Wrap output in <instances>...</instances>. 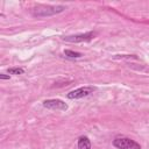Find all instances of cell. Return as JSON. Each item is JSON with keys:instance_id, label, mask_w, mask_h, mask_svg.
<instances>
[{"instance_id": "cell-5", "label": "cell", "mask_w": 149, "mask_h": 149, "mask_svg": "<svg viewBox=\"0 0 149 149\" xmlns=\"http://www.w3.org/2000/svg\"><path fill=\"white\" fill-rule=\"evenodd\" d=\"M43 106L48 109H55V111H66L68 105L61 100V99H48L43 101Z\"/></svg>"}, {"instance_id": "cell-9", "label": "cell", "mask_w": 149, "mask_h": 149, "mask_svg": "<svg viewBox=\"0 0 149 149\" xmlns=\"http://www.w3.org/2000/svg\"><path fill=\"white\" fill-rule=\"evenodd\" d=\"M114 58H128V59H130V58H136V56L135 55H115Z\"/></svg>"}, {"instance_id": "cell-6", "label": "cell", "mask_w": 149, "mask_h": 149, "mask_svg": "<svg viewBox=\"0 0 149 149\" xmlns=\"http://www.w3.org/2000/svg\"><path fill=\"white\" fill-rule=\"evenodd\" d=\"M78 149H91V142L87 136H80L78 139Z\"/></svg>"}, {"instance_id": "cell-7", "label": "cell", "mask_w": 149, "mask_h": 149, "mask_svg": "<svg viewBox=\"0 0 149 149\" xmlns=\"http://www.w3.org/2000/svg\"><path fill=\"white\" fill-rule=\"evenodd\" d=\"M64 55L66 57H70V58H79V57H81V54L80 52L72 51V50H65L64 51Z\"/></svg>"}, {"instance_id": "cell-2", "label": "cell", "mask_w": 149, "mask_h": 149, "mask_svg": "<svg viewBox=\"0 0 149 149\" xmlns=\"http://www.w3.org/2000/svg\"><path fill=\"white\" fill-rule=\"evenodd\" d=\"M113 146L118 149H141V146L129 137H116L113 141Z\"/></svg>"}, {"instance_id": "cell-10", "label": "cell", "mask_w": 149, "mask_h": 149, "mask_svg": "<svg viewBox=\"0 0 149 149\" xmlns=\"http://www.w3.org/2000/svg\"><path fill=\"white\" fill-rule=\"evenodd\" d=\"M0 79H9V76H7L5 73H1L0 74Z\"/></svg>"}, {"instance_id": "cell-8", "label": "cell", "mask_w": 149, "mask_h": 149, "mask_svg": "<svg viewBox=\"0 0 149 149\" xmlns=\"http://www.w3.org/2000/svg\"><path fill=\"white\" fill-rule=\"evenodd\" d=\"M23 72H24V70L22 68H9L8 69L9 74H22Z\"/></svg>"}, {"instance_id": "cell-3", "label": "cell", "mask_w": 149, "mask_h": 149, "mask_svg": "<svg viewBox=\"0 0 149 149\" xmlns=\"http://www.w3.org/2000/svg\"><path fill=\"white\" fill-rule=\"evenodd\" d=\"M95 33H84V34H76V35H69L64 36L63 41L65 42H71V43H79V42H88L92 38H94Z\"/></svg>"}, {"instance_id": "cell-1", "label": "cell", "mask_w": 149, "mask_h": 149, "mask_svg": "<svg viewBox=\"0 0 149 149\" xmlns=\"http://www.w3.org/2000/svg\"><path fill=\"white\" fill-rule=\"evenodd\" d=\"M65 9L64 6H38L31 9V13L34 16H51L55 14H58Z\"/></svg>"}, {"instance_id": "cell-4", "label": "cell", "mask_w": 149, "mask_h": 149, "mask_svg": "<svg viewBox=\"0 0 149 149\" xmlns=\"http://www.w3.org/2000/svg\"><path fill=\"white\" fill-rule=\"evenodd\" d=\"M93 91H95V87H93V86H84V87H79V88H76V90L69 92L66 97L69 99H80V98L87 97L88 94L93 93Z\"/></svg>"}]
</instances>
